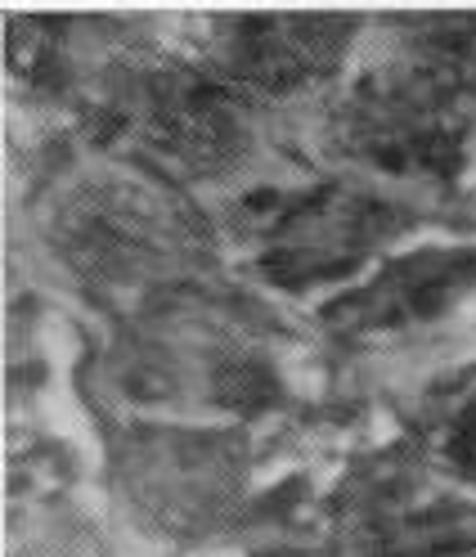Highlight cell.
Masks as SVG:
<instances>
[{
	"instance_id": "obj_4",
	"label": "cell",
	"mask_w": 476,
	"mask_h": 557,
	"mask_svg": "<svg viewBox=\"0 0 476 557\" xmlns=\"http://www.w3.org/2000/svg\"><path fill=\"white\" fill-rule=\"evenodd\" d=\"M221 396L234 405V409H256L275 396V382H270L265 369H229L221 377Z\"/></svg>"
},
{
	"instance_id": "obj_1",
	"label": "cell",
	"mask_w": 476,
	"mask_h": 557,
	"mask_svg": "<svg viewBox=\"0 0 476 557\" xmlns=\"http://www.w3.org/2000/svg\"><path fill=\"white\" fill-rule=\"evenodd\" d=\"M351 37L347 18H243L234 27L229 73L252 90H297L311 77H324Z\"/></svg>"
},
{
	"instance_id": "obj_5",
	"label": "cell",
	"mask_w": 476,
	"mask_h": 557,
	"mask_svg": "<svg viewBox=\"0 0 476 557\" xmlns=\"http://www.w3.org/2000/svg\"><path fill=\"white\" fill-rule=\"evenodd\" d=\"M450 449L454 455L476 472V400L459 413V423H454V436H450Z\"/></svg>"
},
{
	"instance_id": "obj_2",
	"label": "cell",
	"mask_w": 476,
	"mask_h": 557,
	"mask_svg": "<svg viewBox=\"0 0 476 557\" xmlns=\"http://www.w3.org/2000/svg\"><path fill=\"white\" fill-rule=\"evenodd\" d=\"M149 131L166 153L198 166L225 162L238 139L225 86L193 67H172L149 82Z\"/></svg>"
},
{
	"instance_id": "obj_3",
	"label": "cell",
	"mask_w": 476,
	"mask_h": 557,
	"mask_svg": "<svg viewBox=\"0 0 476 557\" xmlns=\"http://www.w3.org/2000/svg\"><path fill=\"white\" fill-rule=\"evenodd\" d=\"M472 274H476L472 252H431V257H414L404 265H391L368 293L355 297L360 324H400V320L431 315V310L446 306V297L459 293Z\"/></svg>"
}]
</instances>
